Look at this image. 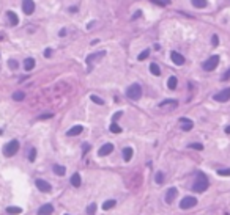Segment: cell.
Listing matches in <instances>:
<instances>
[{
  "instance_id": "1",
  "label": "cell",
  "mask_w": 230,
  "mask_h": 215,
  "mask_svg": "<svg viewBox=\"0 0 230 215\" xmlns=\"http://www.w3.org/2000/svg\"><path fill=\"white\" fill-rule=\"evenodd\" d=\"M210 182H208V177H206L203 173H199V174L196 176V181L194 184H192V190L197 192V193H202V192H205L208 189Z\"/></svg>"
},
{
  "instance_id": "2",
  "label": "cell",
  "mask_w": 230,
  "mask_h": 215,
  "mask_svg": "<svg viewBox=\"0 0 230 215\" xmlns=\"http://www.w3.org/2000/svg\"><path fill=\"white\" fill-rule=\"evenodd\" d=\"M126 96H128L129 99H132V100L140 99V96H142V88H140V85H139V83H132L131 86H128Z\"/></svg>"
},
{
  "instance_id": "3",
  "label": "cell",
  "mask_w": 230,
  "mask_h": 215,
  "mask_svg": "<svg viewBox=\"0 0 230 215\" xmlns=\"http://www.w3.org/2000/svg\"><path fill=\"white\" fill-rule=\"evenodd\" d=\"M17 151H19V141H17V140H11L8 145L3 146V154H5L6 157H11V155H14Z\"/></svg>"
},
{
  "instance_id": "4",
  "label": "cell",
  "mask_w": 230,
  "mask_h": 215,
  "mask_svg": "<svg viewBox=\"0 0 230 215\" xmlns=\"http://www.w3.org/2000/svg\"><path fill=\"white\" fill-rule=\"evenodd\" d=\"M218 63H219V57L218 55H213V57H210L208 60H206L203 65H202V68H203L205 71H213L216 66H218Z\"/></svg>"
},
{
  "instance_id": "5",
  "label": "cell",
  "mask_w": 230,
  "mask_h": 215,
  "mask_svg": "<svg viewBox=\"0 0 230 215\" xmlns=\"http://www.w3.org/2000/svg\"><path fill=\"white\" fill-rule=\"evenodd\" d=\"M196 204H197V199L194 198V196H185V198L180 201V207L181 209H191V207H194Z\"/></svg>"
},
{
  "instance_id": "6",
  "label": "cell",
  "mask_w": 230,
  "mask_h": 215,
  "mask_svg": "<svg viewBox=\"0 0 230 215\" xmlns=\"http://www.w3.org/2000/svg\"><path fill=\"white\" fill-rule=\"evenodd\" d=\"M35 185L38 187V190H40V192H43V193H49V192L52 190V185H50L49 182H46L44 179H36Z\"/></svg>"
},
{
  "instance_id": "7",
  "label": "cell",
  "mask_w": 230,
  "mask_h": 215,
  "mask_svg": "<svg viewBox=\"0 0 230 215\" xmlns=\"http://www.w3.org/2000/svg\"><path fill=\"white\" fill-rule=\"evenodd\" d=\"M214 100H218V102H227V100L230 99V88H225V90H222L221 93H218V94H214V98H213Z\"/></svg>"
},
{
  "instance_id": "8",
  "label": "cell",
  "mask_w": 230,
  "mask_h": 215,
  "mask_svg": "<svg viewBox=\"0 0 230 215\" xmlns=\"http://www.w3.org/2000/svg\"><path fill=\"white\" fill-rule=\"evenodd\" d=\"M22 11H24L27 16L33 14V11H35V2L33 0H24V3H22Z\"/></svg>"
},
{
  "instance_id": "9",
  "label": "cell",
  "mask_w": 230,
  "mask_h": 215,
  "mask_svg": "<svg viewBox=\"0 0 230 215\" xmlns=\"http://www.w3.org/2000/svg\"><path fill=\"white\" fill-rule=\"evenodd\" d=\"M112 151H114V145H112V143H106V145H103V146L99 148L98 155H99V157H104V155H109Z\"/></svg>"
},
{
  "instance_id": "10",
  "label": "cell",
  "mask_w": 230,
  "mask_h": 215,
  "mask_svg": "<svg viewBox=\"0 0 230 215\" xmlns=\"http://www.w3.org/2000/svg\"><path fill=\"white\" fill-rule=\"evenodd\" d=\"M170 58H172V61L175 63L177 66H181V65H185V57H183L181 53L175 52V50H173V52L170 53Z\"/></svg>"
},
{
  "instance_id": "11",
  "label": "cell",
  "mask_w": 230,
  "mask_h": 215,
  "mask_svg": "<svg viewBox=\"0 0 230 215\" xmlns=\"http://www.w3.org/2000/svg\"><path fill=\"white\" fill-rule=\"evenodd\" d=\"M177 193H178V190L175 189V187L169 189V190H167V193H165V203H167V204H172V203H173V199L177 198Z\"/></svg>"
},
{
  "instance_id": "12",
  "label": "cell",
  "mask_w": 230,
  "mask_h": 215,
  "mask_svg": "<svg viewBox=\"0 0 230 215\" xmlns=\"http://www.w3.org/2000/svg\"><path fill=\"white\" fill-rule=\"evenodd\" d=\"M106 55V50H101V52H96V53H91V55L87 57V65H91L95 60H99Z\"/></svg>"
},
{
  "instance_id": "13",
  "label": "cell",
  "mask_w": 230,
  "mask_h": 215,
  "mask_svg": "<svg viewBox=\"0 0 230 215\" xmlns=\"http://www.w3.org/2000/svg\"><path fill=\"white\" fill-rule=\"evenodd\" d=\"M180 122H181V130H191L192 127H194V122H192L191 120H188V118H180Z\"/></svg>"
},
{
  "instance_id": "14",
  "label": "cell",
  "mask_w": 230,
  "mask_h": 215,
  "mask_svg": "<svg viewBox=\"0 0 230 215\" xmlns=\"http://www.w3.org/2000/svg\"><path fill=\"white\" fill-rule=\"evenodd\" d=\"M54 212V206L52 204H44L38 209V215H50Z\"/></svg>"
},
{
  "instance_id": "15",
  "label": "cell",
  "mask_w": 230,
  "mask_h": 215,
  "mask_svg": "<svg viewBox=\"0 0 230 215\" xmlns=\"http://www.w3.org/2000/svg\"><path fill=\"white\" fill-rule=\"evenodd\" d=\"M82 130H84V127H82V126H74V127H71V129L66 132V135L68 137H74V135L82 134Z\"/></svg>"
},
{
  "instance_id": "16",
  "label": "cell",
  "mask_w": 230,
  "mask_h": 215,
  "mask_svg": "<svg viewBox=\"0 0 230 215\" xmlns=\"http://www.w3.org/2000/svg\"><path fill=\"white\" fill-rule=\"evenodd\" d=\"M52 170H54V173L57 176H63L65 174V171H66V168L63 167V165H58V163H54L52 165Z\"/></svg>"
},
{
  "instance_id": "17",
  "label": "cell",
  "mask_w": 230,
  "mask_h": 215,
  "mask_svg": "<svg viewBox=\"0 0 230 215\" xmlns=\"http://www.w3.org/2000/svg\"><path fill=\"white\" fill-rule=\"evenodd\" d=\"M177 105H178V104H177L175 99H165V100H162V102L159 104V107H161V108H164V107H173V108H175Z\"/></svg>"
},
{
  "instance_id": "18",
  "label": "cell",
  "mask_w": 230,
  "mask_h": 215,
  "mask_svg": "<svg viewBox=\"0 0 230 215\" xmlns=\"http://www.w3.org/2000/svg\"><path fill=\"white\" fill-rule=\"evenodd\" d=\"M6 16H8V19H10L11 25H17V24H19V17H17V14H16V13H13V11H8V13H6Z\"/></svg>"
},
{
  "instance_id": "19",
  "label": "cell",
  "mask_w": 230,
  "mask_h": 215,
  "mask_svg": "<svg viewBox=\"0 0 230 215\" xmlns=\"http://www.w3.org/2000/svg\"><path fill=\"white\" fill-rule=\"evenodd\" d=\"M80 174L79 173H74V174L71 176V185L73 187H80Z\"/></svg>"
},
{
  "instance_id": "20",
  "label": "cell",
  "mask_w": 230,
  "mask_h": 215,
  "mask_svg": "<svg viewBox=\"0 0 230 215\" xmlns=\"http://www.w3.org/2000/svg\"><path fill=\"white\" fill-rule=\"evenodd\" d=\"M35 68V60L33 58H27V60L24 61V69L25 71H32Z\"/></svg>"
},
{
  "instance_id": "21",
  "label": "cell",
  "mask_w": 230,
  "mask_h": 215,
  "mask_svg": "<svg viewBox=\"0 0 230 215\" xmlns=\"http://www.w3.org/2000/svg\"><path fill=\"white\" fill-rule=\"evenodd\" d=\"M123 159H125V162H129L132 159V148H125L123 149Z\"/></svg>"
},
{
  "instance_id": "22",
  "label": "cell",
  "mask_w": 230,
  "mask_h": 215,
  "mask_svg": "<svg viewBox=\"0 0 230 215\" xmlns=\"http://www.w3.org/2000/svg\"><path fill=\"white\" fill-rule=\"evenodd\" d=\"M109 130L112 132V134H121V127L117 124V121H112V124H110Z\"/></svg>"
},
{
  "instance_id": "23",
  "label": "cell",
  "mask_w": 230,
  "mask_h": 215,
  "mask_svg": "<svg viewBox=\"0 0 230 215\" xmlns=\"http://www.w3.org/2000/svg\"><path fill=\"white\" fill-rule=\"evenodd\" d=\"M150 72L153 75H156V77L161 75V69H159V66L156 65V63H151V65H150Z\"/></svg>"
},
{
  "instance_id": "24",
  "label": "cell",
  "mask_w": 230,
  "mask_h": 215,
  "mask_svg": "<svg viewBox=\"0 0 230 215\" xmlns=\"http://www.w3.org/2000/svg\"><path fill=\"white\" fill-rule=\"evenodd\" d=\"M115 204H117V201H115V199H107V201H104V203H103V209L109 210V209H112Z\"/></svg>"
},
{
  "instance_id": "25",
  "label": "cell",
  "mask_w": 230,
  "mask_h": 215,
  "mask_svg": "<svg viewBox=\"0 0 230 215\" xmlns=\"http://www.w3.org/2000/svg\"><path fill=\"white\" fill-rule=\"evenodd\" d=\"M167 86H169L170 90H175V88H177V77H175V75L169 77V80H167Z\"/></svg>"
},
{
  "instance_id": "26",
  "label": "cell",
  "mask_w": 230,
  "mask_h": 215,
  "mask_svg": "<svg viewBox=\"0 0 230 215\" xmlns=\"http://www.w3.org/2000/svg\"><path fill=\"white\" fill-rule=\"evenodd\" d=\"M191 3L196 8H205L206 6V0H191Z\"/></svg>"
},
{
  "instance_id": "27",
  "label": "cell",
  "mask_w": 230,
  "mask_h": 215,
  "mask_svg": "<svg viewBox=\"0 0 230 215\" xmlns=\"http://www.w3.org/2000/svg\"><path fill=\"white\" fill-rule=\"evenodd\" d=\"M155 181H156V184H162V182H164V173H162V171H158V173H156Z\"/></svg>"
},
{
  "instance_id": "28",
  "label": "cell",
  "mask_w": 230,
  "mask_h": 215,
  "mask_svg": "<svg viewBox=\"0 0 230 215\" xmlns=\"http://www.w3.org/2000/svg\"><path fill=\"white\" fill-rule=\"evenodd\" d=\"M13 99L14 100H22V99H25V94L22 93V91H16V93H13Z\"/></svg>"
},
{
  "instance_id": "29",
  "label": "cell",
  "mask_w": 230,
  "mask_h": 215,
  "mask_svg": "<svg viewBox=\"0 0 230 215\" xmlns=\"http://www.w3.org/2000/svg\"><path fill=\"white\" fill-rule=\"evenodd\" d=\"M6 212H8V214H21L22 209H21V207H13V206H10V207H6Z\"/></svg>"
},
{
  "instance_id": "30",
  "label": "cell",
  "mask_w": 230,
  "mask_h": 215,
  "mask_svg": "<svg viewBox=\"0 0 230 215\" xmlns=\"http://www.w3.org/2000/svg\"><path fill=\"white\" fill-rule=\"evenodd\" d=\"M148 55H150V49H145L142 53H139V61L145 60V58H148Z\"/></svg>"
},
{
  "instance_id": "31",
  "label": "cell",
  "mask_w": 230,
  "mask_h": 215,
  "mask_svg": "<svg viewBox=\"0 0 230 215\" xmlns=\"http://www.w3.org/2000/svg\"><path fill=\"white\" fill-rule=\"evenodd\" d=\"M35 159H36V149L32 148L30 152H29V160H30V162H35Z\"/></svg>"
},
{
  "instance_id": "32",
  "label": "cell",
  "mask_w": 230,
  "mask_h": 215,
  "mask_svg": "<svg viewBox=\"0 0 230 215\" xmlns=\"http://www.w3.org/2000/svg\"><path fill=\"white\" fill-rule=\"evenodd\" d=\"M90 99L93 100L95 104H98V105H103V104H104V102H103V99H99L98 96H95V94H91V96H90Z\"/></svg>"
},
{
  "instance_id": "33",
  "label": "cell",
  "mask_w": 230,
  "mask_h": 215,
  "mask_svg": "<svg viewBox=\"0 0 230 215\" xmlns=\"http://www.w3.org/2000/svg\"><path fill=\"white\" fill-rule=\"evenodd\" d=\"M95 212H96V204H95V203H91L88 207H87V214H90V215H91V214H95Z\"/></svg>"
},
{
  "instance_id": "34",
  "label": "cell",
  "mask_w": 230,
  "mask_h": 215,
  "mask_svg": "<svg viewBox=\"0 0 230 215\" xmlns=\"http://www.w3.org/2000/svg\"><path fill=\"white\" fill-rule=\"evenodd\" d=\"M189 148H191V149L202 151V149H203V145H200V143H191V145H189Z\"/></svg>"
},
{
  "instance_id": "35",
  "label": "cell",
  "mask_w": 230,
  "mask_h": 215,
  "mask_svg": "<svg viewBox=\"0 0 230 215\" xmlns=\"http://www.w3.org/2000/svg\"><path fill=\"white\" fill-rule=\"evenodd\" d=\"M54 115L50 112H47V113H43V115H40L38 116V120H49V118H52Z\"/></svg>"
},
{
  "instance_id": "36",
  "label": "cell",
  "mask_w": 230,
  "mask_h": 215,
  "mask_svg": "<svg viewBox=\"0 0 230 215\" xmlns=\"http://www.w3.org/2000/svg\"><path fill=\"white\" fill-rule=\"evenodd\" d=\"M218 174L219 176H230V168H227V170H219Z\"/></svg>"
},
{
  "instance_id": "37",
  "label": "cell",
  "mask_w": 230,
  "mask_h": 215,
  "mask_svg": "<svg viewBox=\"0 0 230 215\" xmlns=\"http://www.w3.org/2000/svg\"><path fill=\"white\" fill-rule=\"evenodd\" d=\"M87 151H90V145L88 143H84V145H82V155H85Z\"/></svg>"
},
{
  "instance_id": "38",
  "label": "cell",
  "mask_w": 230,
  "mask_h": 215,
  "mask_svg": "<svg viewBox=\"0 0 230 215\" xmlns=\"http://www.w3.org/2000/svg\"><path fill=\"white\" fill-rule=\"evenodd\" d=\"M211 44H213V46H218V44H219V38H218V35H213V38H211Z\"/></svg>"
},
{
  "instance_id": "39",
  "label": "cell",
  "mask_w": 230,
  "mask_h": 215,
  "mask_svg": "<svg viewBox=\"0 0 230 215\" xmlns=\"http://www.w3.org/2000/svg\"><path fill=\"white\" fill-rule=\"evenodd\" d=\"M8 66H10L11 69H16V68H17V61H16V60H10V63H8Z\"/></svg>"
},
{
  "instance_id": "40",
  "label": "cell",
  "mask_w": 230,
  "mask_h": 215,
  "mask_svg": "<svg viewBox=\"0 0 230 215\" xmlns=\"http://www.w3.org/2000/svg\"><path fill=\"white\" fill-rule=\"evenodd\" d=\"M50 55H52V49H50V47H47V49L44 50V57H46V58H49Z\"/></svg>"
},
{
  "instance_id": "41",
  "label": "cell",
  "mask_w": 230,
  "mask_h": 215,
  "mask_svg": "<svg viewBox=\"0 0 230 215\" xmlns=\"http://www.w3.org/2000/svg\"><path fill=\"white\" fill-rule=\"evenodd\" d=\"M151 3H156V5H161V6H164V3H167V2H164V0H150Z\"/></svg>"
},
{
  "instance_id": "42",
  "label": "cell",
  "mask_w": 230,
  "mask_h": 215,
  "mask_svg": "<svg viewBox=\"0 0 230 215\" xmlns=\"http://www.w3.org/2000/svg\"><path fill=\"white\" fill-rule=\"evenodd\" d=\"M227 79H230V69H229V71H225V72H224V75H222V80H227Z\"/></svg>"
},
{
  "instance_id": "43",
  "label": "cell",
  "mask_w": 230,
  "mask_h": 215,
  "mask_svg": "<svg viewBox=\"0 0 230 215\" xmlns=\"http://www.w3.org/2000/svg\"><path fill=\"white\" fill-rule=\"evenodd\" d=\"M121 115H123L121 112H117V113H115V116H114V120H112V121H117V120H118V118H120Z\"/></svg>"
},
{
  "instance_id": "44",
  "label": "cell",
  "mask_w": 230,
  "mask_h": 215,
  "mask_svg": "<svg viewBox=\"0 0 230 215\" xmlns=\"http://www.w3.org/2000/svg\"><path fill=\"white\" fill-rule=\"evenodd\" d=\"M140 16H142V11L139 10V11H137V13H136V14H134V16H132V19H137V17H140Z\"/></svg>"
},
{
  "instance_id": "45",
  "label": "cell",
  "mask_w": 230,
  "mask_h": 215,
  "mask_svg": "<svg viewBox=\"0 0 230 215\" xmlns=\"http://www.w3.org/2000/svg\"><path fill=\"white\" fill-rule=\"evenodd\" d=\"M65 35H66V30H60V36H62V38H63Z\"/></svg>"
},
{
  "instance_id": "46",
  "label": "cell",
  "mask_w": 230,
  "mask_h": 215,
  "mask_svg": "<svg viewBox=\"0 0 230 215\" xmlns=\"http://www.w3.org/2000/svg\"><path fill=\"white\" fill-rule=\"evenodd\" d=\"M225 134H230V126L225 127Z\"/></svg>"
}]
</instances>
